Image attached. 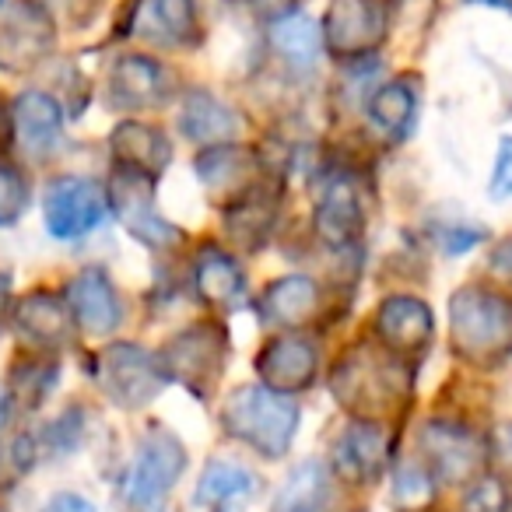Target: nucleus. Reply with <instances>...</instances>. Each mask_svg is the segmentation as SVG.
I'll list each match as a JSON object with an SVG mask.
<instances>
[{
    "label": "nucleus",
    "instance_id": "f257e3e1",
    "mask_svg": "<svg viewBox=\"0 0 512 512\" xmlns=\"http://www.w3.org/2000/svg\"><path fill=\"white\" fill-rule=\"evenodd\" d=\"M449 344L470 365H502L512 355V299L467 285L449 302Z\"/></svg>",
    "mask_w": 512,
    "mask_h": 512
},
{
    "label": "nucleus",
    "instance_id": "f03ea898",
    "mask_svg": "<svg viewBox=\"0 0 512 512\" xmlns=\"http://www.w3.org/2000/svg\"><path fill=\"white\" fill-rule=\"evenodd\" d=\"M221 425L232 439L246 442L267 460H278L288 453L299 432V407L292 397L267 390V386H239L228 393Z\"/></svg>",
    "mask_w": 512,
    "mask_h": 512
},
{
    "label": "nucleus",
    "instance_id": "7ed1b4c3",
    "mask_svg": "<svg viewBox=\"0 0 512 512\" xmlns=\"http://www.w3.org/2000/svg\"><path fill=\"white\" fill-rule=\"evenodd\" d=\"M404 358L390 351L355 348L334 372V393L348 411L362 414V421H376L379 414L397 411L411 390V376L404 372Z\"/></svg>",
    "mask_w": 512,
    "mask_h": 512
},
{
    "label": "nucleus",
    "instance_id": "20e7f679",
    "mask_svg": "<svg viewBox=\"0 0 512 512\" xmlns=\"http://www.w3.org/2000/svg\"><path fill=\"white\" fill-rule=\"evenodd\" d=\"M186 470V449L165 428H151L137 446V456L127 474V505L134 512H165L169 491Z\"/></svg>",
    "mask_w": 512,
    "mask_h": 512
},
{
    "label": "nucleus",
    "instance_id": "39448f33",
    "mask_svg": "<svg viewBox=\"0 0 512 512\" xmlns=\"http://www.w3.org/2000/svg\"><path fill=\"white\" fill-rule=\"evenodd\" d=\"M158 358H162L165 376L186 386L193 397L207 400L214 393V386H218L221 372H225L228 337L218 323H197V327L172 337Z\"/></svg>",
    "mask_w": 512,
    "mask_h": 512
},
{
    "label": "nucleus",
    "instance_id": "423d86ee",
    "mask_svg": "<svg viewBox=\"0 0 512 512\" xmlns=\"http://www.w3.org/2000/svg\"><path fill=\"white\" fill-rule=\"evenodd\" d=\"M95 379L106 390V397L116 400L120 407L151 404L162 393V386L169 383V376L162 369V358L127 341L102 351L99 365H95Z\"/></svg>",
    "mask_w": 512,
    "mask_h": 512
},
{
    "label": "nucleus",
    "instance_id": "0eeeda50",
    "mask_svg": "<svg viewBox=\"0 0 512 512\" xmlns=\"http://www.w3.org/2000/svg\"><path fill=\"white\" fill-rule=\"evenodd\" d=\"M106 190L95 179L60 176L46 186L43 218L53 239H81L106 221Z\"/></svg>",
    "mask_w": 512,
    "mask_h": 512
},
{
    "label": "nucleus",
    "instance_id": "6e6552de",
    "mask_svg": "<svg viewBox=\"0 0 512 512\" xmlns=\"http://www.w3.org/2000/svg\"><path fill=\"white\" fill-rule=\"evenodd\" d=\"M390 29V11L383 0H334L323 22V46L344 60L369 57L379 50Z\"/></svg>",
    "mask_w": 512,
    "mask_h": 512
},
{
    "label": "nucleus",
    "instance_id": "1a4fd4ad",
    "mask_svg": "<svg viewBox=\"0 0 512 512\" xmlns=\"http://www.w3.org/2000/svg\"><path fill=\"white\" fill-rule=\"evenodd\" d=\"M421 453H425L428 474L446 484H467L481 477L484 442L477 432L456 421H428L421 428Z\"/></svg>",
    "mask_w": 512,
    "mask_h": 512
},
{
    "label": "nucleus",
    "instance_id": "9d476101",
    "mask_svg": "<svg viewBox=\"0 0 512 512\" xmlns=\"http://www.w3.org/2000/svg\"><path fill=\"white\" fill-rule=\"evenodd\" d=\"M109 197H113L116 218L123 221V228H127L134 239H141L144 246L165 249V246H172V242H179L183 232H179L176 225H169L155 204V179L137 176V172H130V169H116L113 193H109Z\"/></svg>",
    "mask_w": 512,
    "mask_h": 512
},
{
    "label": "nucleus",
    "instance_id": "9b49d317",
    "mask_svg": "<svg viewBox=\"0 0 512 512\" xmlns=\"http://www.w3.org/2000/svg\"><path fill=\"white\" fill-rule=\"evenodd\" d=\"M53 18L36 0H15L0 15V67L29 71L53 50Z\"/></svg>",
    "mask_w": 512,
    "mask_h": 512
},
{
    "label": "nucleus",
    "instance_id": "f8f14e48",
    "mask_svg": "<svg viewBox=\"0 0 512 512\" xmlns=\"http://www.w3.org/2000/svg\"><path fill=\"white\" fill-rule=\"evenodd\" d=\"M316 369H320V348H316L313 337H302L295 330L271 337L264 351L256 355V372H260L264 386L274 393H285V397L309 390Z\"/></svg>",
    "mask_w": 512,
    "mask_h": 512
},
{
    "label": "nucleus",
    "instance_id": "ddd939ff",
    "mask_svg": "<svg viewBox=\"0 0 512 512\" xmlns=\"http://www.w3.org/2000/svg\"><path fill=\"white\" fill-rule=\"evenodd\" d=\"M172 88V74L141 53H123L109 74V102L120 109H158L172 99Z\"/></svg>",
    "mask_w": 512,
    "mask_h": 512
},
{
    "label": "nucleus",
    "instance_id": "4468645a",
    "mask_svg": "<svg viewBox=\"0 0 512 512\" xmlns=\"http://www.w3.org/2000/svg\"><path fill=\"white\" fill-rule=\"evenodd\" d=\"M376 337L390 355L414 358L432 341V313L425 302L407 299V295L386 299L376 313Z\"/></svg>",
    "mask_w": 512,
    "mask_h": 512
},
{
    "label": "nucleus",
    "instance_id": "2eb2a0df",
    "mask_svg": "<svg viewBox=\"0 0 512 512\" xmlns=\"http://www.w3.org/2000/svg\"><path fill=\"white\" fill-rule=\"evenodd\" d=\"M256 151L242 148V144H214L204 148L197 158V179L211 190V197H249L256 183Z\"/></svg>",
    "mask_w": 512,
    "mask_h": 512
},
{
    "label": "nucleus",
    "instance_id": "dca6fc26",
    "mask_svg": "<svg viewBox=\"0 0 512 512\" xmlns=\"http://www.w3.org/2000/svg\"><path fill=\"white\" fill-rule=\"evenodd\" d=\"M67 306L74 313V323L92 337H109L123 320L120 295H116V288L109 285V278L102 271L78 274L67 285Z\"/></svg>",
    "mask_w": 512,
    "mask_h": 512
},
{
    "label": "nucleus",
    "instance_id": "f3484780",
    "mask_svg": "<svg viewBox=\"0 0 512 512\" xmlns=\"http://www.w3.org/2000/svg\"><path fill=\"white\" fill-rule=\"evenodd\" d=\"M334 456L341 477H348L351 484H369L383 474L386 460H390V435L379 421H355L337 439Z\"/></svg>",
    "mask_w": 512,
    "mask_h": 512
},
{
    "label": "nucleus",
    "instance_id": "a211bd4d",
    "mask_svg": "<svg viewBox=\"0 0 512 512\" xmlns=\"http://www.w3.org/2000/svg\"><path fill=\"white\" fill-rule=\"evenodd\" d=\"M15 323L22 330V337L39 351H57L71 341L74 330V313L60 295L36 292L18 306Z\"/></svg>",
    "mask_w": 512,
    "mask_h": 512
},
{
    "label": "nucleus",
    "instance_id": "6ab92c4d",
    "mask_svg": "<svg viewBox=\"0 0 512 512\" xmlns=\"http://www.w3.org/2000/svg\"><path fill=\"white\" fill-rule=\"evenodd\" d=\"M113 155L120 162V169L158 179L165 172V165L172 162V144L158 127L130 120L113 130Z\"/></svg>",
    "mask_w": 512,
    "mask_h": 512
},
{
    "label": "nucleus",
    "instance_id": "aec40b11",
    "mask_svg": "<svg viewBox=\"0 0 512 512\" xmlns=\"http://www.w3.org/2000/svg\"><path fill=\"white\" fill-rule=\"evenodd\" d=\"M256 495V477L235 460H211L193 491V505L204 512H242Z\"/></svg>",
    "mask_w": 512,
    "mask_h": 512
},
{
    "label": "nucleus",
    "instance_id": "412c9836",
    "mask_svg": "<svg viewBox=\"0 0 512 512\" xmlns=\"http://www.w3.org/2000/svg\"><path fill=\"white\" fill-rule=\"evenodd\" d=\"M193 281H197V295L214 309H239L246 302V278H242L239 264L218 246H207L197 256Z\"/></svg>",
    "mask_w": 512,
    "mask_h": 512
},
{
    "label": "nucleus",
    "instance_id": "4be33fe9",
    "mask_svg": "<svg viewBox=\"0 0 512 512\" xmlns=\"http://www.w3.org/2000/svg\"><path fill=\"white\" fill-rule=\"evenodd\" d=\"M316 302H320V292H316L313 278H302V274H292V278L274 281L271 288L260 299V316L271 327H306L316 313Z\"/></svg>",
    "mask_w": 512,
    "mask_h": 512
},
{
    "label": "nucleus",
    "instance_id": "5701e85b",
    "mask_svg": "<svg viewBox=\"0 0 512 512\" xmlns=\"http://www.w3.org/2000/svg\"><path fill=\"white\" fill-rule=\"evenodd\" d=\"M271 46L288 67L309 71L323 53V25H316L306 11H288V15L274 18Z\"/></svg>",
    "mask_w": 512,
    "mask_h": 512
},
{
    "label": "nucleus",
    "instance_id": "b1692460",
    "mask_svg": "<svg viewBox=\"0 0 512 512\" xmlns=\"http://www.w3.org/2000/svg\"><path fill=\"white\" fill-rule=\"evenodd\" d=\"M179 127L190 141L200 144H232V137L239 134V116L218 102L211 92H190L183 102V116H179Z\"/></svg>",
    "mask_w": 512,
    "mask_h": 512
},
{
    "label": "nucleus",
    "instance_id": "393cba45",
    "mask_svg": "<svg viewBox=\"0 0 512 512\" xmlns=\"http://www.w3.org/2000/svg\"><path fill=\"white\" fill-rule=\"evenodd\" d=\"M15 134L29 151H46L64 127V106L46 92H22L11 109Z\"/></svg>",
    "mask_w": 512,
    "mask_h": 512
},
{
    "label": "nucleus",
    "instance_id": "a878e982",
    "mask_svg": "<svg viewBox=\"0 0 512 512\" xmlns=\"http://www.w3.org/2000/svg\"><path fill=\"white\" fill-rule=\"evenodd\" d=\"M316 235L334 249H348L362 235V204L348 183H337L316 207Z\"/></svg>",
    "mask_w": 512,
    "mask_h": 512
},
{
    "label": "nucleus",
    "instance_id": "bb28decb",
    "mask_svg": "<svg viewBox=\"0 0 512 512\" xmlns=\"http://www.w3.org/2000/svg\"><path fill=\"white\" fill-rule=\"evenodd\" d=\"M330 502V470L320 460H302L285 477L271 512H323Z\"/></svg>",
    "mask_w": 512,
    "mask_h": 512
},
{
    "label": "nucleus",
    "instance_id": "cd10ccee",
    "mask_svg": "<svg viewBox=\"0 0 512 512\" xmlns=\"http://www.w3.org/2000/svg\"><path fill=\"white\" fill-rule=\"evenodd\" d=\"M414 109H418V106H414V92L407 85H400V81H393V85H383L369 99L372 123H376L379 130H386L393 141H400V137H404L407 130L414 127Z\"/></svg>",
    "mask_w": 512,
    "mask_h": 512
},
{
    "label": "nucleus",
    "instance_id": "c85d7f7f",
    "mask_svg": "<svg viewBox=\"0 0 512 512\" xmlns=\"http://www.w3.org/2000/svg\"><path fill=\"white\" fill-rule=\"evenodd\" d=\"M151 32L169 46L197 43V11L193 0H151Z\"/></svg>",
    "mask_w": 512,
    "mask_h": 512
},
{
    "label": "nucleus",
    "instance_id": "c756f323",
    "mask_svg": "<svg viewBox=\"0 0 512 512\" xmlns=\"http://www.w3.org/2000/svg\"><path fill=\"white\" fill-rule=\"evenodd\" d=\"M29 207V183L11 162H0V228H11Z\"/></svg>",
    "mask_w": 512,
    "mask_h": 512
},
{
    "label": "nucleus",
    "instance_id": "7c9ffc66",
    "mask_svg": "<svg viewBox=\"0 0 512 512\" xmlns=\"http://www.w3.org/2000/svg\"><path fill=\"white\" fill-rule=\"evenodd\" d=\"M463 512H512V491L502 477H477L463 498Z\"/></svg>",
    "mask_w": 512,
    "mask_h": 512
},
{
    "label": "nucleus",
    "instance_id": "2f4dec72",
    "mask_svg": "<svg viewBox=\"0 0 512 512\" xmlns=\"http://www.w3.org/2000/svg\"><path fill=\"white\" fill-rule=\"evenodd\" d=\"M53 376H57V369H53V365L32 362L29 369H15V379H11V393H15V397L22 400L25 407H36L39 400L50 393Z\"/></svg>",
    "mask_w": 512,
    "mask_h": 512
},
{
    "label": "nucleus",
    "instance_id": "473e14b6",
    "mask_svg": "<svg viewBox=\"0 0 512 512\" xmlns=\"http://www.w3.org/2000/svg\"><path fill=\"white\" fill-rule=\"evenodd\" d=\"M432 498V474L428 467H404L397 477V502L404 509H421Z\"/></svg>",
    "mask_w": 512,
    "mask_h": 512
},
{
    "label": "nucleus",
    "instance_id": "72a5a7b5",
    "mask_svg": "<svg viewBox=\"0 0 512 512\" xmlns=\"http://www.w3.org/2000/svg\"><path fill=\"white\" fill-rule=\"evenodd\" d=\"M39 8L53 18V22H64V25H85L88 18L99 11L102 0H36Z\"/></svg>",
    "mask_w": 512,
    "mask_h": 512
},
{
    "label": "nucleus",
    "instance_id": "f704fd0d",
    "mask_svg": "<svg viewBox=\"0 0 512 512\" xmlns=\"http://www.w3.org/2000/svg\"><path fill=\"white\" fill-rule=\"evenodd\" d=\"M491 197H512V137H502V144H498L495 172H491Z\"/></svg>",
    "mask_w": 512,
    "mask_h": 512
},
{
    "label": "nucleus",
    "instance_id": "c9c22d12",
    "mask_svg": "<svg viewBox=\"0 0 512 512\" xmlns=\"http://www.w3.org/2000/svg\"><path fill=\"white\" fill-rule=\"evenodd\" d=\"M481 239H484V228H467V225H453V228H446V232L439 235L442 253H449V256L467 253V249L477 246Z\"/></svg>",
    "mask_w": 512,
    "mask_h": 512
},
{
    "label": "nucleus",
    "instance_id": "e433bc0d",
    "mask_svg": "<svg viewBox=\"0 0 512 512\" xmlns=\"http://www.w3.org/2000/svg\"><path fill=\"white\" fill-rule=\"evenodd\" d=\"M43 512H95V505L88 498L74 495V491H60L43 505Z\"/></svg>",
    "mask_w": 512,
    "mask_h": 512
},
{
    "label": "nucleus",
    "instance_id": "4c0bfd02",
    "mask_svg": "<svg viewBox=\"0 0 512 512\" xmlns=\"http://www.w3.org/2000/svg\"><path fill=\"white\" fill-rule=\"evenodd\" d=\"M11 130H15V120H11V109L4 106V99H0V144H8Z\"/></svg>",
    "mask_w": 512,
    "mask_h": 512
},
{
    "label": "nucleus",
    "instance_id": "58836bf2",
    "mask_svg": "<svg viewBox=\"0 0 512 512\" xmlns=\"http://www.w3.org/2000/svg\"><path fill=\"white\" fill-rule=\"evenodd\" d=\"M8 292H11V281H8V274H0V316H4V302H8Z\"/></svg>",
    "mask_w": 512,
    "mask_h": 512
},
{
    "label": "nucleus",
    "instance_id": "ea45409f",
    "mask_svg": "<svg viewBox=\"0 0 512 512\" xmlns=\"http://www.w3.org/2000/svg\"><path fill=\"white\" fill-rule=\"evenodd\" d=\"M484 4H495V8H505V11H512V0H484Z\"/></svg>",
    "mask_w": 512,
    "mask_h": 512
},
{
    "label": "nucleus",
    "instance_id": "a19ab883",
    "mask_svg": "<svg viewBox=\"0 0 512 512\" xmlns=\"http://www.w3.org/2000/svg\"><path fill=\"white\" fill-rule=\"evenodd\" d=\"M0 4H4V0H0Z\"/></svg>",
    "mask_w": 512,
    "mask_h": 512
}]
</instances>
